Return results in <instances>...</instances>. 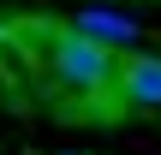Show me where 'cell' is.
<instances>
[{"mask_svg":"<svg viewBox=\"0 0 161 155\" xmlns=\"http://www.w3.org/2000/svg\"><path fill=\"white\" fill-rule=\"evenodd\" d=\"M48 66L72 96H114V72H119V48L96 42L90 30L66 24L48 36Z\"/></svg>","mask_w":161,"mask_h":155,"instance_id":"cell-1","label":"cell"},{"mask_svg":"<svg viewBox=\"0 0 161 155\" xmlns=\"http://www.w3.org/2000/svg\"><path fill=\"white\" fill-rule=\"evenodd\" d=\"M114 102L119 108H161V54H131L114 72Z\"/></svg>","mask_w":161,"mask_h":155,"instance_id":"cell-2","label":"cell"},{"mask_svg":"<svg viewBox=\"0 0 161 155\" xmlns=\"http://www.w3.org/2000/svg\"><path fill=\"white\" fill-rule=\"evenodd\" d=\"M72 24H78V30H90V36H96V42H108V48H137V24H131V18H119L114 6H84Z\"/></svg>","mask_w":161,"mask_h":155,"instance_id":"cell-3","label":"cell"},{"mask_svg":"<svg viewBox=\"0 0 161 155\" xmlns=\"http://www.w3.org/2000/svg\"><path fill=\"white\" fill-rule=\"evenodd\" d=\"M6 36H12V30H6V24H0V48H6Z\"/></svg>","mask_w":161,"mask_h":155,"instance_id":"cell-4","label":"cell"}]
</instances>
